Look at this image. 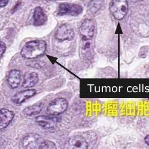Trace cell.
<instances>
[{
    "mask_svg": "<svg viewBox=\"0 0 149 149\" xmlns=\"http://www.w3.org/2000/svg\"><path fill=\"white\" fill-rule=\"evenodd\" d=\"M47 50V43L43 40L26 42L20 51V55L26 59H34L43 55Z\"/></svg>",
    "mask_w": 149,
    "mask_h": 149,
    "instance_id": "obj_1",
    "label": "cell"
},
{
    "mask_svg": "<svg viewBox=\"0 0 149 149\" xmlns=\"http://www.w3.org/2000/svg\"><path fill=\"white\" fill-rule=\"evenodd\" d=\"M110 11L117 20H122L128 12V4L126 0H111Z\"/></svg>",
    "mask_w": 149,
    "mask_h": 149,
    "instance_id": "obj_2",
    "label": "cell"
},
{
    "mask_svg": "<svg viewBox=\"0 0 149 149\" xmlns=\"http://www.w3.org/2000/svg\"><path fill=\"white\" fill-rule=\"evenodd\" d=\"M68 107V101L63 98L52 100L47 108V113L50 116H58L65 112Z\"/></svg>",
    "mask_w": 149,
    "mask_h": 149,
    "instance_id": "obj_3",
    "label": "cell"
},
{
    "mask_svg": "<svg viewBox=\"0 0 149 149\" xmlns=\"http://www.w3.org/2000/svg\"><path fill=\"white\" fill-rule=\"evenodd\" d=\"M83 8L78 4L62 3L61 4L57 10V15L59 16L69 15L77 16L81 13Z\"/></svg>",
    "mask_w": 149,
    "mask_h": 149,
    "instance_id": "obj_4",
    "label": "cell"
},
{
    "mask_svg": "<svg viewBox=\"0 0 149 149\" xmlns=\"http://www.w3.org/2000/svg\"><path fill=\"white\" fill-rule=\"evenodd\" d=\"M95 22L91 19H85L80 28V34L83 41H89L93 38L95 34Z\"/></svg>",
    "mask_w": 149,
    "mask_h": 149,
    "instance_id": "obj_5",
    "label": "cell"
},
{
    "mask_svg": "<svg viewBox=\"0 0 149 149\" xmlns=\"http://www.w3.org/2000/svg\"><path fill=\"white\" fill-rule=\"evenodd\" d=\"M55 38L60 41H71L74 38V30L68 24H62L57 29Z\"/></svg>",
    "mask_w": 149,
    "mask_h": 149,
    "instance_id": "obj_6",
    "label": "cell"
},
{
    "mask_svg": "<svg viewBox=\"0 0 149 149\" xmlns=\"http://www.w3.org/2000/svg\"><path fill=\"white\" fill-rule=\"evenodd\" d=\"M42 141L43 140L40 135L29 134L22 138L21 141V145L24 148H39Z\"/></svg>",
    "mask_w": 149,
    "mask_h": 149,
    "instance_id": "obj_7",
    "label": "cell"
},
{
    "mask_svg": "<svg viewBox=\"0 0 149 149\" xmlns=\"http://www.w3.org/2000/svg\"><path fill=\"white\" fill-rule=\"evenodd\" d=\"M36 121L40 126L46 130L55 129L58 122V119L55 117L46 115H41L36 117Z\"/></svg>",
    "mask_w": 149,
    "mask_h": 149,
    "instance_id": "obj_8",
    "label": "cell"
},
{
    "mask_svg": "<svg viewBox=\"0 0 149 149\" xmlns=\"http://www.w3.org/2000/svg\"><path fill=\"white\" fill-rule=\"evenodd\" d=\"M23 74L19 70H12L9 72L7 77L8 86L12 89L17 88L23 81Z\"/></svg>",
    "mask_w": 149,
    "mask_h": 149,
    "instance_id": "obj_9",
    "label": "cell"
},
{
    "mask_svg": "<svg viewBox=\"0 0 149 149\" xmlns=\"http://www.w3.org/2000/svg\"><path fill=\"white\" fill-rule=\"evenodd\" d=\"M37 93L34 89H26L16 93L12 97V101L14 104H21L30 98L33 97Z\"/></svg>",
    "mask_w": 149,
    "mask_h": 149,
    "instance_id": "obj_10",
    "label": "cell"
},
{
    "mask_svg": "<svg viewBox=\"0 0 149 149\" xmlns=\"http://www.w3.org/2000/svg\"><path fill=\"white\" fill-rule=\"evenodd\" d=\"M15 117L13 111L7 109L3 108L0 111V128L1 130L6 127L11 123Z\"/></svg>",
    "mask_w": 149,
    "mask_h": 149,
    "instance_id": "obj_11",
    "label": "cell"
},
{
    "mask_svg": "<svg viewBox=\"0 0 149 149\" xmlns=\"http://www.w3.org/2000/svg\"><path fill=\"white\" fill-rule=\"evenodd\" d=\"M68 146L71 148L74 149H86L89 147L86 139L80 135L71 136L68 140Z\"/></svg>",
    "mask_w": 149,
    "mask_h": 149,
    "instance_id": "obj_12",
    "label": "cell"
},
{
    "mask_svg": "<svg viewBox=\"0 0 149 149\" xmlns=\"http://www.w3.org/2000/svg\"><path fill=\"white\" fill-rule=\"evenodd\" d=\"M39 80L38 74L36 72H26L24 76L21 86L23 88H30L35 86Z\"/></svg>",
    "mask_w": 149,
    "mask_h": 149,
    "instance_id": "obj_13",
    "label": "cell"
},
{
    "mask_svg": "<svg viewBox=\"0 0 149 149\" xmlns=\"http://www.w3.org/2000/svg\"><path fill=\"white\" fill-rule=\"evenodd\" d=\"M47 20V15L41 7L35 8L33 13V24L36 26H40L46 24Z\"/></svg>",
    "mask_w": 149,
    "mask_h": 149,
    "instance_id": "obj_14",
    "label": "cell"
},
{
    "mask_svg": "<svg viewBox=\"0 0 149 149\" xmlns=\"http://www.w3.org/2000/svg\"><path fill=\"white\" fill-rule=\"evenodd\" d=\"M45 107L44 104L41 102L36 103L26 107L23 111L22 113L26 116H32L37 115L41 113Z\"/></svg>",
    "mask_w": 149,
    "mask_h": 149,
    "instance_id": "obj_15",
    "label": "cell"
},
{
    "mask_svg": "<svg viewBox=\"0 0 149 149\" xmlns=\"http://www.w3.org/2000/svg\"><path fill=\"white\" fill-rule=\"evenodd\" d=\"M103 4L104 0H91L88 6L89 10L93 14L96 13L101 8Z\"/></svg>",
    "mask_w": 149,
    "mask_h": 149,
    "instance_id": "obj_16",
    "label": "cell"
},
{
    "mask_svg": "<svg viewBox=\"0 0 149 149\" xmlns=\"http://www.w3.org/2000/svg\"><path fill=\"white\" fill-rule=\"evenodd\" d=\"M56 144L50 140H43L41 143V145L39 147V148H42V149H55L56 148Z\"/></svg>",
    "mask_w": 149,
    "mask_h": 149,
    "instance_id": "obj_17",
    "label": "cell"
},
{
    "mask_svg": "<svg viewBox=\"0 0 149 149\" xmlns=\"http://www.w3.org/2000/svg\"><path fill=\"white\" fill-rule=\"evenodd\" d=\"M6 51V46L4 42L1 41L0 42V55H1V58L3 57V55L5 54Z\"/></svg>",
    "mask_w": 149,
    "mask_h": 149,
    "instance_id": "obj_18",
    "label": "cell"
},
{
    "mask_svg": "<svg viewBox=\"0 0 149 149\" xmlns=\"http://www.w3.org/2000/svg\"><path fill=\"white\" fill-rule=\"evenodd\" d=\"M8 3V0H0V6L1 7H5Z\"/></svg>",
    "mask_w": 149,
    "mask_h": 149,
    "instance_id": "obj_19",
    "label": "cell"
},
{
    "mask_svg": "<svg viewBox=\"0 0 149 149\" xmlns=\"http://www.w3.org/2000/svg\"><path fill=\"white\" fill-rule=\"evenodd\" d=\"M144 141H145V143H146V144L149 146V134L145 136Z\"/></svg>",
    "mask_w": 149,
    "mask_h": 149,
    "instance_id": "obj_20",
    "label": "cell"
},
{
    "mask_svg": "<svg viewBox=\"0 0 149 149\" xmlns=\"http://www.w3.org/2000/svg\"><path fill=\"white\" fill-rule=\"evenodd\" d=\"M20 4H21V3H17L16 4V6H15V7H14V8H13V10H14V12H15V11H16V10H17L18 9L17 7L20 6Z\"/></svg>",
    "mask_w": 149,
    "mask_h": 149,
    "instance_id": "obj_21",
    "label": "cell"
},
{
    "mask_svg": "<svg viewBox=\"0 0 149 149\" xmlns=\"http://www.w3.org/2000/svg\"><path fill=\"white\" fill-rule=\"evenodd\" d=\"M132 2H138V1H143V0H131Z\"/></svg>",
    "mask_w": 149,
    "mask_h": 149,
    "instance_id": "obj_22",
    "label": "cell"
}]
</instances>
